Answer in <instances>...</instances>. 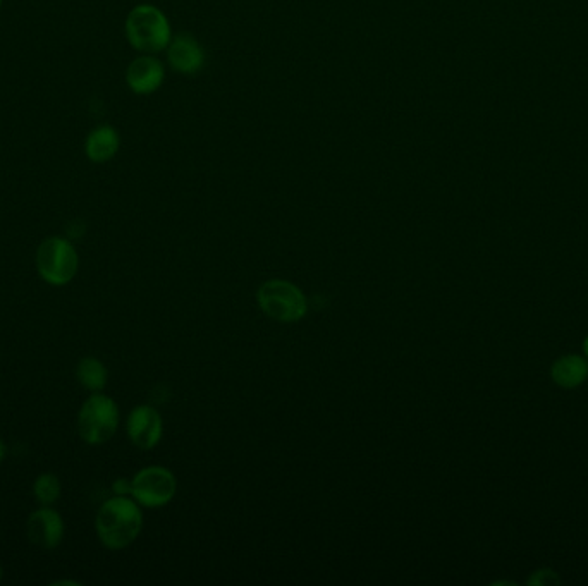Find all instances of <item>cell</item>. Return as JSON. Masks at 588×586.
Instances as JSON below:
<instances>
[{"label": "cell", "mask_w": 588, "mask_h": 586, "mask_svg": "<svg viewBox=\"0 0 588 586\" xmlns=\"http://www.w3.org/2000/svg\"><path fill=\"white\" fill-rule=\"evenodd\" d=\"M551 379L561 389H576L588 380V360L582 355H563L552 363Z\"/></svg>", "instance_id": "cell-12"}, {"label": "cell", "mask_w": 588, "mask_h": 586, "mask_svg": "<svg viewBox=\"0 0 588 586\" xmlns=\"http://www.w3.org/2000/svg\"><path fill=\"white\" fill-rule=\"evenodd\" d=\"M124 31L129 45L141 54H159L172 40L171 23L159 7L140 4L129 11Z\"/></svg>", "instance_id": "cell-2"}, {"label": "cell", "mask_w": 588, "mask_h": 586, "mask_svg": "<svg viewBox=\"0 0 588 586\" xmlns=\"http://www.w3.org/2000/svg\"><path fill=\"white\" fill-rule=\"evenodd\" d=\"M76 379L88 391L100 392L107 385L109 373L102 361L93 356H86L76 367Z\"/></svg>", "instance_id": "cell-13"}, {"label": "cell", "mask_w": 588, "mask_h": 586, "mask_svg": "<svg viewBox=\"0 0 588 586\" xmlns=\"http://www.w3.org/2000/svg\"><path fill=\"white\" fill-rule=\"evenodd\" d=\"M128 437L138 449L150 451L159 444L164 434V423L157 409L152 406H136L128 416L126 422Z\"/></svg>", "instance_id": "cell-7"}, {"label": "cell", "mask_w": 588, "mask_h": 586, "mask_svg": "<svg viewBox=\"0 0 588 586\" xmlns=\"http://www.w3.org/2000/svg\"><path fill=\"white\" fill-rule=\"evenodd\" d=\"M582 349H583V356H585V358H587V360H588V336L585 337V339H583Z\"/></svg>", "instance_id": "cell-17"}, {"label": "cell", "mask_w": 588, "mask_h": 586, "mask_svg": "<svg viewBox=\"0 0 588 586\" xmlns=\"http://www.w3.org/2000/svg\"><path fill=\"white\" fill-rule=\"evenodd\" d=\"M95 528L100 542L111 550H123L135 542L143 528L138 502L129 495H116L98 509Z\"/></svg>", "instance_id": "cell-1"}, {"label": "cell", "mask_w": 588, "mask_h": 586, "mask_svg": "<svg viewBox=\"0 0 588 586\" xmlns=\"http://www.w3.org/2000/svg\"><path fill=\"white\" fill-rule=\"evenodd\" d=\"M178 490V482L171 470L164 466H148L136 473L131 480V497L140 506L162 507L174 499Z\"/></svg>", "instance_id": "cell-6"}, {"label": "cell", "mask_w": 588, "mask_h": 586, "mask_svg": "<svg viewBox=\"0 0 588 586\" xmlns=\"http://www.w3.org/2000/svg\"><path fill=\"white\" fill-rule=\"evenodd\" d=\"M26 537L40 549H56L64 538L61 514L50 506H43L26 521Z\"/></svg>", "instance_id": "cell-8"}, {"label": "cell", "mask_w": 588, "mask_h": 586, "mask_svg": "<svg viewBox=\"0 0 588 586\" xmlns=\"http://www.w3.org/2000/svg\"><path fill=\"white\" fill-rule=\"evenodd\" d=\"M257 300L264 315L281 324L300 322L308 312L307 296L296 284L284 279L264 282L258 289Z\"/></svg>", "instance_id": "cell-3"}, {"label": "cell", "mask_w": 588, "mask_h": 586, "mask_svg": "<svg viewBox=\"0 0 588 586\" xmlns=\"http://www.w3.org/2000/svg\"><path fill=\"white\" fill-rule=\"evenodd\" d=\"M61 482L54 473H42L35 480L33 485V494L42 506H52L57 499L61 497Z\"/></svg>", "instance_id": "cell-14"}, {"label": "cell", "mask_w": 588, "mask_h": 586, "mask_svg": "<svg viewBox=\"0 0 588 586\" xmlns=\"http://www.w3.org/2000/svg\"><path fill=\"white\" fill-rule=\"evenodd\" d=\"M80 257L71 241L59 236L47 238L37 250V270L52 286H66L78 274Z\"/></svg>", "instance_id": "cell-5"}, {"label": "cell", "mask_w": 588, "mask_h": 586, "mask_svg": "<svg viewBox=\"0 0 588 586\" xmlns=\"http://www.w3.org/2000/svg\"><path fill=\"white\" fill-rule=\"evenodd\" d=\"M0 580H2V566H0Z\"/></svg>", "instance_id": "cell-19"}, {"label": "cell", "mask_w": 588, "mask_h": 586, "mask_svg": "<svg viewBox=\"0 0 588 586\" xmlns=\"http://www.w3.org/2000/svg\"><path fill=\"white\" fill-rule=\"evenodd\" d=\"M4 456H6V446H4V442L0 440V461L4 459Z\"/></svg>", "instance_id": "cell-18"}, {"label": "cell", "mask_w": 588, "mask_h": 586, "mask_svg": "<svg viewBox=\"0 0 588 586\" xmlns=\"http://www.w3.org/2000/svg\"><path fill=\"white\" fill-rule=\"evenodd\" d=\"M164 80H166V68L152 54L136 57L126 69V85L136 95H150L157 92Z\"/></svg>", "instance_id": "cell-9"}, {"label": "cell", "mask_w": 588, "mask_h": 586, "mask_svg": "<svg viewBox=\"0 0 588 586\" xmlns=\"http://www.w3.org/2000/svg\"><path fill=\"white\" fill-rule=\"evenodd\" d=\"M119 427V408L116 401L100 392L86 399L78 415V434L86 444H105L116 435Z\"/></svg>", "instance_id": "cell-4"}, {"label": "cell", "mask_w": 588, "mask_h": 586, "mask_svg": "<svg viewBox=\"0 0 588 586\" xmlns=\"http://www.w3.org/2000/svg\"><path fill=\"white\" fill-rule=\"evenodd\" d=\"M167 62L176 73L186 76L200 73L205 66V50L195 37L179 33L167 47Z\"/></svg>", "instance_id": "cell-10"}, {"label": "cell", "mask_w": 588, "mask_h": 586, "mask_svg": "<svg viewBox=\"0 0 588 586\" xmlns=\"http://www.w3.org/2000/svg\"><path fill=\"white\" fill-rule=\"evenodd\" d=\"M527 583L532 586L558 585V583H561V578H559V574L556 573V571H552V569H537V571H533L532 576L528 578Z\"/></svg>", "instance_id": "cell-15"}, {"label": "cell", "mask_w": 588, "mask_h": 586, "mask_svg": "<svg viewBox=\"0 0 588 586\" xmlns=\"http://www.w3.org/2000/svg\"><path fill=\"white\" fill-rule=\"evenodd\" d=\"M119 148H121V136L109 124L98 126L86 136L85 153L93 164H105L114 159Z\"/></svg>", "instance_id": "cell-11"}, {"label": "cell", "mask_w": 588, "mask_h": 586, "mask_svg": "<svg viewBox=\"0 0 588 586\" xmlns=\"http://www.w3.org/2000/svg\"><path fill=\"white\" fill-rule=\"evenodd\" d=\"M0 9H2V0H0Z\"/></svg>", "instance_id": "cell-20"}, {"label": "cell", "mask_w": 588, "mask_h": 586, "mask_svg": "<svg viewBox=\"0 0 588 586\" xmlns=\"http://www.w3.org/2000/svg\"><path fill=\"white\" fill-rule=\"evenodd\" d=\"M112 490H114V494L116 495H131V482L126 480V478H119L112 485Z\"/></svg>", "instance_id": "cell-16"}]
</instances>
